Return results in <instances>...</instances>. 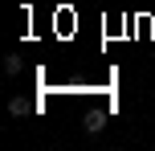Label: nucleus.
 <instances>
[{"label":"nucleus","mask_w":155,"mask_h":151,"mask_svg":"<svg viewBox=\"0 0 155 151\" xmlns=\"http://www.w3.org/2000/svg\"><path fill=\"white\" fill-rule=\"evenodd\" d=\"M21 70H25L21 53H8V57H4V74H8V78H16V74H21Z\"/></svg>","instance_id":"1"},{"label":"nucleus","mask_w":155,"mask_h":151,"mask_svg":"<svg viewBox=\"0 0 155 151\" xmlns=\"http://www.w3.org/2000/svg\"><path fill=\"white\" fill-rule=\"evenodd\" d=\"M82 127H86V135H98V131L106 127V119H102V114H90V119H86Z\"/></svg>","instance_id":"3"},{"label":"nucleus","mask_w":155,"mask_h":151,"mask_svg":"<svg viewBox=\"0 0 155 151\" xmlns=\"http://www.w3.org/2000/svg\"><path fill=\"white\" fill-rule=\"evenodd\" d=\"M8 114H12V119L29 114V102H25V98H8Z\"/></svg>","instance_id":"2"}]
</instances>
